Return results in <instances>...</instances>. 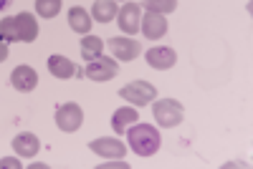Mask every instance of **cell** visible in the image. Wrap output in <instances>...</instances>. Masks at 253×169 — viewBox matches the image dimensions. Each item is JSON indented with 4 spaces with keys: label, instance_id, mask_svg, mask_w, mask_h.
Wrapping results in <instances>:
<instances>
[{
    "label": "cell",
    "instance_id": "cell-1",
    "mask_svg": "<svg viewBox=\"0 0 253 169\" xmlns=\"http://www.w3.org/2000/svg\"><path fill=\"white\" fill-rule=\"evenodd\" d=\"M126 144L132 146V152L139 157H152L160 149V132L152 124H134L129 132H126Z\"/></svg>",
    "mask_w": 253,
    "mask_h": 169
},
{
    "label": "cell",
    "instance_id": "cell-2",
    "mask_svg": "<svg viewBox=\"0 0 253 169\" xmlns=\"http://www.w3.org/2000/svg\"><path fill=\"white\" fill-rule=\"evenodd\" d=\"M152 111H155V121L160 126H165V129H172V126H177L185 116V109L182 103L175 101V99H160L152 103Z\"/></svg>",
    "mask_w": 253,
    "mask_h": 169
},
{
    "label": "cell",
    "instance_id": "cell-3",
    "mask_svg": "<svg viewBox=\"0 0 253 169\" xmlns=\"http://www.w3.org/2000/svg\"><path fill=\"white\" fill-rule=\"evenodd\" d=\"M119 96L124 101H129L132 106H144V103H152L157 99V89L147 81H134V83H126L119 91Z\"/></svg>",
    "mask_w": 253,
    "mask_h": 169
},
{
    "label": "cell",
    "instance_id": "cell-4",
    "mask_svg": "<svg viewBox=\"0 0 253 169\" xmlns=\"http://www.w3.org/2000/svg\"><path fill=\"white\" fill-rule=\"evenodd\" d=\"M81 124H84V111H81L79 103L69 101V103H63V106H58V111H56V126H58L61 132L71 134V132L81 129Z\"/></svg>",
    "mask_w": 253,
    "mask_h": 169
},
{
    "label": "cell",
    "instance_id": "cell-5",
    "mask_svg": "<svg viewBox=\"0 0 253 169\" xmlns=\"http://www.w3.org/2000/svg\"><path fill=\"white\" fill-rule=\"evenodd\" d=\"M119 73V63L114 58H107V56H99L94 61H89V66L86 71H84V76L96 81V83H104V81H109Z\"/></svg>",
    "mask_w": 253,
    "mask_h": 169
},
{
    "label": "cell",
    "instance_id": "cell-6",
    "mask_svg": "<svg viewBox=\"0 0 253 169\" xmlns=\"http://www.w3.org/2000/svg\"><path fill=\"white\" fill-rule=\"evenodd\" d=\"M107 46H109V51L114 53V58H119V61H134V58L142 53V46L137 43L134 38H122V35H117V38H109V40H107Z\"/></svg>",
    "mask_w": 253,
    "mask_h": 169
},
{
    "label": "cell",
    "instance_id": "cell-7",
    "mask_svg": "<svg viewBox=\"0 0 253 169\" xmlns=\"http://www.w3.org/2000/svg\"><path fill=\"white\" fill-rule=\"evenodd\" d=\"M117 20H119V28L124 31V33H129V35H134V33H139V23H142V8L137 5V3H126L119 13H117Z\"/></svg>",
    "mask_w": 253,
    "mask_h": 169
},
{
    "label": "cell",
    "instance_id": "cell-8",
    "mask_svg": "<svg viewBox=\"0 0 253 169\" xmlns=\"http://www.w3.org/2000/svg\"><path fill=\"white\" fill-rule=\"evenodd\" d=\"M139 31L144 33V38H150V40H160L165 33H167V20L162 13H150L147 10L142 15V23H139Z\"/></svg>",
    "mask_w": 253,
    "mask_h": 169
},
{
    "label": "cell",
    "instance_id": "cell-9",
    "mask_svg": "<svg viewBox=\"0 0 253 169\" xmlns=\"http://www.w3.org/2000/svg\"><path fill=\"white\" fill-rule=\"evenodd\" d=\"M89 149L104 159H124V154H126V146L119 139H94L89 144Z\"/></svg>",
    "mask_w": 253,
    "mask_h": 169
},
{
    "label": "cell",
    "instance_id": "cell-10",
    "mask_svg": "<svg viewBox=\"0 0 253 169\" xmlns=\"http://www.w3.org/2000/svg\"><path fill=\"white\" fill-rule=\"evenodd\" d=\"M144 58H147V63H150L152 68H157V71H167V68H172L175 63H177L175 51H172V48H165V46L150 48V51L144 53Z\"/></svg>",
    "mask_w": 253,
    "mask_h": 169
},
{
    "label": "cell",
    "instance_id": "cell-11",
    "mask_svg": "<svg viewBox=\"0 0 253 169\" xmlns=\"http://www.w3.org/2000/svg\"><path fill=\"white\" fill-rule=\"evenodd\" d=\"M10 83H13V89L20 91V94H28L38 86V73L31 68V66H18L13 68L10 73Z\"/></svg>",
    "mask_w": 253,
    "mask_h": 169
},
{
    "label": "cell",
    "instance_id": "cell-12",
    "mask_svg": "<svg viewBox=\"0 0 253 169\" xmlns=\"http://www.w3.org/2000/svg\"><path fill=\"white\" fill-rule=\"evenodd\" d=\"M13 149H15V154H18L20 159H33V157L38 154V149H41V141H38L36 134L26 132V134H18V136L13 139Z\"/></svg>",
    "mask_w": 253,
    "mask_h": 169
},
{
    "label": "cell",
    "instance_id": "cell-13",
    "mask_svg": "<svg viewBox=\"0 0 253 169\" xmlns=\"http://www.w3.org/2000/svg\"><path fill=\"white\" fill-rule=\"evenodd\" d=\"M15 23H18V38H20V43H33V40L38 38V23H36V15L33 13L15 15Z\"/></svg>",
    "mask_w": 253,
    "mask_h": 169
},
{
    "label": "cell",
    "instance_id": "cell-14",
    "mask_svg": "<svg viewBox=\"0 0 253 169\" xmlns=\"http://www.w3.org/2000/svg\"><path fill=\"white\" fill-rule=\"evenodd\" d=\"M48 71H51V76H56V78H74V76H76V63H71L66 56L53 53V56L48 58Z\"/></svg>",
    "mask_w": 253,
    "mask_h": 169
},
{
    "label": "cell",
    "instance_id": "cell-15",
    "mask_svg": "<svg viewBox=\"0 0 253 169\" xmlns=\"http://www.w3.org/2000/svg\"><path fill=\"white\" fill-rule=\"evenodd\" d=\"M137 121H139L137 106H122V109H117L114 116H112V126H114L117 134H122L126 126H129V124H137Z\"/></svg>",
    "mask_w": 253,
    "mask_h": 169
},
{
    "label": "cell",
    "instance_id": "cell-16",
    "mask_svg": "<svg viewBox=\"0 0 253 169\" xmlns=\"http://www.w3.org/2000/svg\"><path fill=\"white\" fill-rule=\"evenodd\" d=\"M119 8H117V0H96L94 8H91V15L96 23H112L117 18Z\"/></svg>",
    "mask_w": 253,
    "mask_h": 169
},
{
    "label": "cell",
    "instance_id": "cell-17",
    "mask_svg": "<svg viewBox=\"0 0 253 169\" xmlns=\"http://www.w3.org/2000/svg\"><path fill=\"white\" fill-rule=\"evenodd\" d=\"M69 26H71V31H76V33H81V35H86L89 31H91V15L84 10V8H71L69 10Z\"/></svg>",
    "mask_w": 253,
    "mask_h": 169
},
{
    "label": "cell",
    "instance_id": "cell-18",
    "mask_svg": "<svg viewBox=\"0 0 253 169\" xmlns=\"http://www.w3.org/2000/svg\"><path fill=\"white\" fill-rule=\"evenodd\" d=\"M101 51H104L101 38H96V35H89V33H86V38L81 40V58L89 63V61L99 58V56H101Z\"/></svg>",
    "mask_w": 253,
    "mask_h": 169
},
{
    "label": "cell",
    "instance_id": "cell-19",
    "mask_svg": "<svg viewBox=\"0 0 253 169\" xmlns=\"http://www.w3.org/2000/svg\"><path fill=\"white\" fill-rule=\"evenodd\" d=\"M0 40H3V43H15V40H20L15 18H3L0 20Z\"/></svg>",
    "mask_w": 253,
    "mask_h": 169
},
{
    "label": "cell",
    "instance_id": "cell-20",
    "mask_svg": "<svg viewBox=\"0 0 253 169\" xmlns=\"http://www.w3.org/2000/svg\"><path fill=\"white\" fill-rule=\"evenodd\" d=\"M63 0H36V13L41 18H56L61 13Z\"/></svg>",
    "mask_w": 253,
    "mask_h": 169
},
{
    "label": "cell",
    "instance_id": "cell-21",
    "mask_svg": "<svg viewBox=\"0 0 253 169\" xmlns=\"http://www.w3.org/2000/svg\"><path fill=\"white\" fill-rule=\"evenodd\" d=\"M144 8L150 10V13H172L177 8V0H147Z\"/></svg>",
    "mask_w": 253,
    "mask_h": 169
},
{
    "label": "cell",
    "instance_id": "cell-22",
    "mask_svg": "<svg viewBox=\"0 0 253 169\" xmlns=\"http://www.w3.org/2000/svg\"><path fill=\"white\" fill-rule=\"evenodd\" d=\"M18 167H20V159H13V157L0 159V169H18Z\"/></svg>",
    "mask_w": 253,
    "mask_h": 169
},
{
    "label": "cell",
    "instance_id": "cell-23",
    "mask_svg": "<svg viewBox=\"0 0 253 169\" xmlns=\"http://www.w3.org/2000/svg\"><path fill=\"white\" fill-rule=\"evenodd\" d=\"M8 58V43H3V40H0V63H3Z\"/></svg>",
    "mask_w": 253,
    "mask_h": 169
},
{
    "label": "cell",
    "instance_id": "cell-24",
    "mask_svg": "<svg viewBox=\"0 0 253 169\" xmlns=\"http://www.w3.org/2000/svg\"><path fill=\"white\" fill-rule=\"evenodd\" d=\"M5 5H10V0H0V8H5Z\"/></svg>",
    "mask_w": 253,
    "mask_h": 169
}]
</instances>
